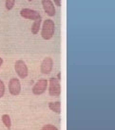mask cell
I'll return each instance as SVG.
<instances>
[{"label":"cell","instance_id":"6da1fadb","mask_svg":"<svg viewBox=\"0 0 115 130\" xmlns=\"http://www.w3.org/2000/svg\"><path fill=\"white\" fill-rule=\"evenodd\" d=\"M55 32V24L53 20L51 19H46L41 25V36L44 40L49 41L54 35Z\"/></svg>","mask_w":115,"mask_h":130},{"label":"cell","instance_id":"7a4b0ae2","mask_svg":"<svg viewBox=\"0 0 115 130\" xmlns=\"http://www.w3.org/2000/svg\"><path fill=\"white\" fill-rule=\"evenodd\" d=\"M48 90L50 96L52 97H58L61 94V84L60 81L55 78V77H51L49 81H48Z\"/></svg>","mask_w":115,"mask_h":130},{"label":"cell","instance_id":"3957f363","mask_svg":"<svg viewBox=\"0 0 115 130\" xmlns=\"http://www.w3.org/2000/svg\"><path fill=\"white\" fill-rule=\"evenodd\" d=\"M15 69L17 76L20 79H25L29 75L28 66L23 60H17L15 64Z\"/></svg>","mask_w":115,"mask_h":130},{"label":"cell","instance_id":"277c9868","mask_svg":"<svg viewBox=\"0 0 115 130\" xmlns=\"http://www.w3.org/2000/svg\"><path fill=\"white\" fill-rule=\"evenodd\" d=\"M48 89V80L46 79H40L36 82L33 87V93L34 95H42L46 92Z\"/></svg>","mask_w":115,"mask_h":130},{"label":"cell","instance_id":"5b68a950","mask_svg":"<svg viewBox=\"0 0 115 130\" xmlns=\"http://www.w3.org/2000/svg\"><path fill=\"white\" fill-rule=\"evenodd\" d=\"M20 15L23 18L28 19V20H37V19L41 18L39 11H35V10H32V9H28V8H24L20 11Z\"/></svg>","mask_w":115,"mask_h":130},{"label":"cell","instance_id":"8992f818","mask_svg":"<svg viewBox=\"0 0 115 130\" xmlns=\"http://www.w3.org/2000/svg\"><path fill=\"white\" fill-rule=\"evenodd\" d=\"M21 83L18 78H11L9 81V91L12 96H18L21 92Z\"/></svg>","mask_w":115,"mask_h":130},{"label":"cell","instance_id":"52a82bcc","mask_svg":"<svg viewBox=\"0 0 115 130\" xmlns=\"http://www.w3.org/2000/svg\"><path fill=\"white\" fill-rule=\"evenodd\" d=\"M53 69V60L52 58L48 56L43 59L40 65V71L43 74H50Z\"/></svg>","mask_w":115,"mask_h":130},{"label":"cell","instance_id":"ba28073f","mask_svg":"<svg viewBox=\"0 0 115 130\" xmlns=\"http://www.w3.org/2000/svg\"><path fill=\"white\" fill-rule=\"evenodd\" d=\"M41 3L46 14L50 17H52L56 13V10L54 7V4L51 0H41Z\"/></svg>","mask_w":115,"mask_h":130},{"label":"cell","instance_id":"9c48e42d","mask_svg":"<svg viewBox=\"0 0 115 130\" xmlns=\"http://www.w3.org/2000/svg\"><path fill=\"white\" fill-rule=\"evenodd\" d=\"M49 108L52 112L56 113V114H61V102L56 101V102H50L48 104Z\"/></svg>","mask_w":115,"mask_h":130},{"label":"cell","instance_id":"30bf717a","mask_svg":"<svg viewBox=\"0 0 115 130\" xmlns=\"http://www.w3.org/2000/svg\"><path fill=\"white\" fill-rule=\"evenodd\" d=\"M41 25H42V18L34 20L33 25H32V28H31L32 33L33 34H37V33L39 32L40 29H41Z\"/></svg>","mask_w":115,"mask_h":130},{"label":"cell","instance_id":"8fae6325","mask_svg":"<svg viewBox=\"0 0 115 130\" xmlns=\"http://www.w3.org/2000/svg\"><path fill=\"white\" fill-rule=\"evenodd\" d=\"M2 122H3L4 125L7 127L9 130H11V119L10 115L8 114H3L2 115Z\"/></svg>","mask_w":115,"mask_h":130},{"label":"cell","instance_id":"7c38bea8","mask_svg":"<svg viewBox=\"0 0 115 130\" xmlns=\"http://www.w3.org/2000/svg\"><path fill=\"white\" fill-rule=\"evenodd\" d=\"M15 5V0H6L5 1V8L7 11H11Z\"/></svg>","mask_w":115,"mask_h":130},{"label":"cell","instance_id":"4fadbf2b","mask_svg":"<svg viewBox=\"0 0 115 130\" xmlns=\"http://www.w3.org/2000/svg\"><path fill=\"white\" fill-rule=\"evenodd\" d=\"M5 95V84L2 80H0V99L4 97Z\"/></svg>","mask_w":115,"mask_h":130},{"label":"cell","instance_id":"5bb4252c","mask_svg":"<svg viewBox=\"0 0 115 130\" xmlns=\"http://www.w3.org/2000/svg\"><path fill=\"white\" fill-rule=\"evenodd\" d=\"M41 130H58V128L53 124H46L41 128Z\"/></svg>","mask_w":115,"mask_h":130},{"label":"cell","instance_id":"9a60e30c","mask_svg":"<svg viewBox=\"0 0 115 130\" xmlns=\"http://www.w3.org/2000/svg\"><path fill=\"white\" fill-rule=\"evenodd\" d=\"M53 4L57 7H61L62 6V1L61 0H53Z\"/></svg>","mask_w":115,"mask_h":130},{"label":"cell","instance_id":"2e32d148","mask_svg":"<svg viewBox=\"0 0 115 130\" xmlns=\"http://www.w3.org/2000/svg\"><path fill=\"white\" fill-rule=\"evenodd\" d=\"M3 58H1V57H0V68H1V66H2V65H3Z\"/></svg>","mask_w":115,"mask_h":130},{"label":"cell","instance_id":"e0dca14e","mask_svg":"<svg viewBox=\"0 0 115 130\" xmlns=\"http://www.w3.org/2000/svg\"><path fill=\"white\" fill-rule=\"evenodd\" d=\"M57 76H58V78H57V79L59 80V81H60V80H61V72H59V73H58Z\"/></svg>","mask_w":115,"mask_h":130},{"label":"cell","instance_id":"ac0fdd59","mask_svg":"<svg viewBox=\"0 0 115 130\" xmlns=\"http://www.w3.org/2000/svg\"><path fill=\"white\" fill-rule=\"evenodd\" d=\"M28 1H29V2H32V1H33V0H28Z\"/></svg>","mask_w":115,"mask_h":130}]
</instances>
